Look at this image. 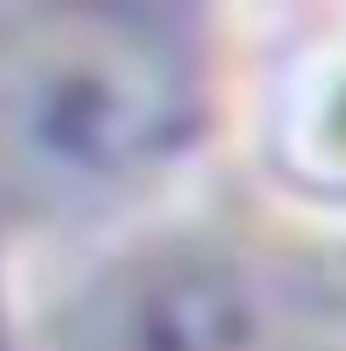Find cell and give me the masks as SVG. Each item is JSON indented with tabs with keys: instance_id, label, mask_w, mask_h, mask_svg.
<instances>
[{
	"instance_id": "6da1fadb",
	"label": "cell",
	"mask_w": 346,
	"mask_h": 351,
	"mask_svg": "<svg viewBox=\"0 0 346 351\" xmlns=\"http://www.w3.org/2000/svg\"><path fill=\"white\" fill-rule=\"evenodd\" d=\"M205 57L159 6H40L0 29V182L29 204L131 193L193 142Z\"/></svg>"
},
{
	"instance_id": "7a4b0ae2",
	"label": "cell",
	"mask_w": 346,
	"mask_h": 351,
	"mask_svg": "<svg viewBox=\"0 0 346 351\" xmlns=\"http://www.w3.org/2000/svg\"><path fill=\"white\" fill-rule=\"evenodd\" d=\"M290 283L233 250H165L85 295L69 351H267Z\"/></svg>"
}]
</instances>
